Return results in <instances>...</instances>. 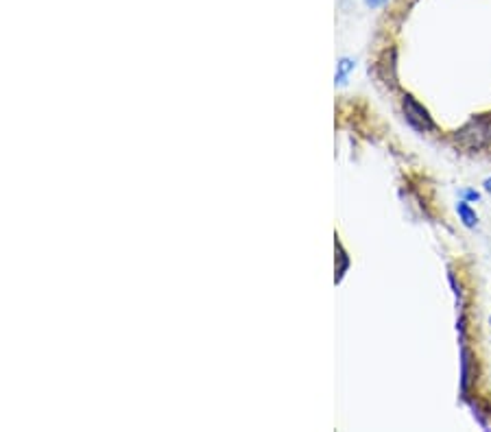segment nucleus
<instances>
[{
  "label": "nucleus",
  "instance_id": "f257e3e1",
  "mask_svg": "<svg viewBox=\"0 0 491 432\" xmlns=\"http://www.w3.org/2000/svg\"><path fill=\"white\" fill-rule=\"evenodd\" d=\"M404 113H407V121H409L415 129H419V131L435 129V123H432L428 109H426L421 103H417L411 94L404 96Z\"/></svg>",
  "mask_w": 491,
  "mask_h": 432
},
{
  "label": "nucleus",
  "instance_id": "f03ea898",
  "mask_svg": "<svg viewBox=\"0 0 491 432\" xmlns=\"http://www.w3.org/2000/svg\"><path fill=\"white\" fill-rule=\"evenodd\" d=\"M456 214H458L460 221H463V225L470 227V229L478 225V214H476V210H472L470 201H458V204H456Z\"/></svg>",
  "mask_w": 491,
  "mask_h": 432
},
{
  "label": "nucleus",
  "instance_id": "7ed1b4c3",
  "mask_svg": "<svg viewBox=\"0 0 491 432\" xmlns=\"http://www.w3.org/2000/svg\"><path fill=\"white\" fill-rule=\"evenodd\" d=\"M354 68V62L352 60H341L338 62V70H336V83H345V77H348V72Z\"/></svg>",
  "mask_w": 491,
  "mask_h": 432
},
{
  "label": "nucleus",
  "instance_id": "20e7f679",
  "mask_svg": "<svg viewBox=\"0 0 491 432\" xmlns=\"http://www.w3.org/2000/svg\"><path fill=\"white\" fill-rule=\"evenodd\" d=\"M336 249H338V253H341V267L336 269V282H341L343 279V275H345V271H348V265H350V257H348V253L343 251V247L336 243Z\"/></svg>",
  "mask_w": 491,
  "mask_h": 432
},
{
  "label": "nucleus",
  "instance_id": "39448f33",
  "mask_svg": "<svg viewBox=\"0 0 491 432\" xmlns=\"http://www.w3.org/2000/svg\"><path fill=\"white\" fill-rule=\"evenodd\" d=\"M463 196H465V201H478V199H480V192H476V190H465Z\"/></svg>",
  "mask_w": 491,
  "mask_h": 432
},
{
  "label": "nucleus",
  "instance_id": "423d86ee",
  "mask_svg": "<svg viewBox=\"0 0 491 432\" xmlns=\"http://www.w3.org/2000/svg\"><path fill=\"white\" fill-rule=\"evenodd\" d=\"M387 3V0H365V5L367 7H371V9H375V7H382Z\"/></svg>",
  "mask_w": 491,
  "mask_h": 432
},
{
  "label": "nucleus",
  "instance_id": "0eeeda50",
  "mask_svg": "<svg viewBox=\"0 0 491 432\" xmlns=\"http://www.w3.org/2000/svg\"><path fill=\"white\" fill-rule=\"evenodd\" d=\"M485 190H487V192H491V177H489V179H485Z\"/></svg>",
  "mask_w": 491,
  "mask_h": 432
},
{
  "label": "nucleus",
  "instance_id": "6e6552de",
  "mask_svg": "<svg viewBox=\"0 0 491 432\" xmlns=\"http://www.w3.org/2000/svg\"><path fill=\"white\" fill-rule=\"evenodd\" d=\"M489 138H491V135H489Z\"/></svg>",
  "mask_w": 491,
  "mask_h": 432
}]
</instances>
